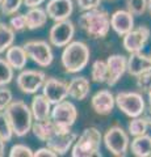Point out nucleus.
<instances>
[{
	"mask_svg": "<svg viewBox=\"0 0 151 157\" xmlns=\"http://www.w3.org/2000/svg\"><path fill=\"white\" fill-rule=\"evenodd\" d=\"M79 26L92 38H105L110 30V16L99 7L88 9L79 16Z\"/></svg>",
	"mask_w": 151,
	"mask_h": 157,
	"instance_id": "nucleus-1",
	"label": "nucleus"
},
{
	"mask_svg": "<svg viewBox=\"0 0 151 157\" xmlns=\"http://www.w3.org/2000/svg\"><path fill=\"white\" fill-rule=\"evenodd\" d=\"M89 47L81 41H71L63 48L61 62L67 73H77L83 71L89 62Z\"/></svg>",
	"mask_w": 151,
	"mask_h": 157,
	"instance_id": "nucleus-2",
	"label": "nucleus"
},
{
	"mask_svg": "<svg viewBox=\"0 0 151 157\" xmlns=\"http://www.w3.org/2000/svg\"><path fill=\"white\" fill-rule=\"evenodd\" d=\"M4 111H6L4 114L7 115L9 124L12 127L13 135L22 137L30 131L33 124V115H32L30 107L24 101L21 100L12 101L6 107Z\"/></svg>",
	"mask_w": 151,
	"mask_h": 157,
	"instance_id": "nucleus-3",
	"label": "nucleus"
},
{
	"mask_svg": "<svg viewBox=\"0 0 151 157\" xmlns=\"http://www.w3.org/2000/svg\"><path fill=\"white\" fill-rule=\"evenodd\" d=\"M103 141V135L96 127H88L76 137L71 147L72 157H101L100 145Z\"/></svg>",
	"mask_w": 151,
	"mask_h": 157,
	"instance_id": "nucleus-4",
	"label": "nucleus"
},
{
	"mask_svg": "<svg viewBox=\"0 0 151 157\" xmlns=\"http://www.w3.org/2000/svg\"><path fill=\"white\" fill-rule=\"evenodd\" d=\"M103 141L105 144V148L113 156L124 157L128 155L130 139L122 127L120 126L109 127L103 136Z\"/></svg>",
	"mask_w": 151,
	"mask_h": 157,
	"instance_id": "nucleus-5",
	"label": "nucleus"
},
{
	"mask_svg": "<svg viewBox=\"0 0 151 157\" xmlns=\"http://www.w3.org/2000/svg\"><path fill=\"white\" fill-rule=\"evenodd\" d=\"M117 107L129 118L142 115L146 110V104L141 93L138 92H120L114 97Z\"/></svg>",
	"mask_w": 151,
	"mask_h": 157,
	"instance_id": "nucleus-6",
	"label": "nucleus"
},
{
	"mask_svg": "<svg viewBox=\"0 0 151 157\" xmlns=\"http://www.w3.org/2000/svg\"><path fill=\"white\" fill-rule=\"evenodd\" d=\"M50 119L58 128H71L77 119L76 106L66 100L58 102L50 111Z\"/></svg>",
	"mask_w": 151,
	"mask_h": 157,
	"instance_id": "nucleus-7",
	"label": "nucleus"
},
{
	"mask_svg": "<svg viewBox=\"0 0 151 157\" xmlns=\"http://www.w3.org/2000/svg\"><path fill=\"white\" fill-rule=\"evenodd\" d=\"M28 58L40 67H49L54 60L51 45L46 41H29L22 46Z\"/></svg>",
	"mask_w": 151,
	"mask_h": 157,
	"instance_id": "nucleus-8",
	"label": "nucleus"
},
{
	"mask_svg": "<svg viewBox=\"0 0 151 157\" xmlns=\"http://www.w3.org/2000/svg\"><path fill=\"white\" fill-rule=\"evenodd\" d=\"M75 36V25L70 18L55 21L49 32V42L54 47H65Z\"/></svg>",
	"mask_w": 151,
	"mask_h": 157,
	"instance_id": "nucleus-9",
	"label": "nucleus"
},
{
	"mask_svg": "<svg viewBox=\"0 0 151 157\" xmlns=\"http://www.w3.org/2000/svg\"><path fill=\"white\" fill-rule=\"evenodd\" d=\"M77 135L71 128H58L46 140V144L50 149H53L58 156H63L71 149L72 144L75 143Z\"/></svg>",
	"mask_w": 151,
	"mask_h": 157,
	"instance_id": "nucleus-10",
	"label": "nucleus"
},
{
	"mask_svg": "<svg viewBox=\"0 0 151 157\" xmlns=\"http://www.w3.org/2000/svg\"><path fill=\"white\" fill-rule=\"evenodd\" d=\"M45 80H46L45 72L36 71V70H26L18 73L16 82H17L18 89L22 93L33 94V93H37L41 89Z\"/></svg>",
	"mask_w": 151,
	"mask_h": 157,
	"instance_id": "nucleus-11",
	"label": "nucleus"
},
{
	"mask_svg": "<svg viewBox=\"0 0 151 157\" xmlns=\"http://www.w3.org/2000/svg\"><path fill=\"white\" fill-rule=\"evenodd\" d=\"M151 30L147 26L141 25L138 28H133L130 32L122 36V46L128 52L142 51L146 43L149 42Z\"/></svg>",
	"mask_w": 151,
	"mask_h": 157,
	"instance_id": "nucleus-12",
	"label": "nucleus"
},
{
	"mask_svg": "<svg viewBox=\"0 0 151 157\" xmlns=\"http://www.w3.org/2000/svg\"><path fill=\"white\" fill-rule=\"evenodd\" d=\"M42 94L46 97V100L51 105H55L58 102L66 100L69 97V86L67 82L57 77H49L45 80L42 85Z\"/></svg>",
	"mask_w": 151,
	"mask_h": 157,
	"instance_id": "nucleus-13",
	"label": "nucleus"
},
{
	"mask_svg": "<svg viewBox=\"0 0 151 157\" xmlns=\"http://www.w3.org/2000/svg\"><path fill=\"white\" fill-rule=\"evenodd\" d=\"M106 70H108V77L106 84L108 86H114L126 73V58L121 54H114L106 59Z\"/></svg>",
	"mask_w": 151,
	"mask_h": 157,
	"instance_id": "nucleus-14",
	"label": "nucleus"
},
{
	"mask_svg": "<svg viewBox=\"0 0 151 157\" xmlns=\"http://www.w3.org/2000/svg\"><path fill=\"white\" fill-rule=\"evenodd\" d=\"M45 11L53 21H62L70 18L74 12V3L72 0H49Z\"/></svg>",
	"mask_w": 151,
	"mask_h": 157,
	"instance_id": "nucleus-15",
	"label": "nucleus"
},
{
	"mask_svg": "<svg viewBox=\"0 0 151 157\" xmlns=\"http://www.w3.org/2000/svg\"><path fill=\"white\" fill-rule=\"evenodd\" d=\"M91 106H92V109L95 110L96 114H99V115L110 114L116 106L113 93L108 89L99 90L91 98Z\"/></svg>",
	"mask_w": 151,
	"mask_h": 157,
	"instance_id": "nucleus-16",
	"label": "nucleus"
},
{
	"mask_svg": "<svg viewBox=\"0 0 151 157\" xmlns=\"http://www.w3.org/2000/svg\"><path fill=\"white\" fill-rule=\"evenodd\" d=\"M110 28L117 36L122 37L134 28V16L128 9H118L110 16Z\"/></svg>",
	"mask_w": 151,
	"mask_h": 157,
	"instance_id": "nucleus-17",
	"label": "nucleus"
},
{
	"mask_svg": "<svg viewBox=\"0 0 151 157\" xmlns=\"http://www.w3.org/2000/svg\"><path fill=\"white\" fill-rule=\"evenodd\" d=\"M146 71H151V60L150 56L145 55L141 51L130 52V56L126 59V72L130 76L137 77Z\"/></svg>",
	"mask_w": 151,
	"mask_h": 157,
	"instance_id": "nucleus-18",
	"label": "nucleus"
},
{
	"mask_svg": "<svg viewBox=\"0 0 151 157\" xmlns=\"http://www.w3.org/2000/svg\"><path fill=\"white\" fill-rule=\"evenodd\" d=\"M67 86H69V96L76 101L85 100L91 92V82L84 76L72 77L70 82H67Z\"/></svg>",
	"mask_w": 151,
	"mask_h": 157,
	"instance_id": "nucleus-19",
	"label": "nucleus"
},
{
	"mask_svg": "<svg viewBox=\"0 0 151 157\" xmlns=\"http://www.w3.org/2000/svg\"><path fill=\"white\" fill-rule=\"evenodd\" d=\"M6 60L13 70L21 71L25 68L28 62V55L22 46H11L6 50Z\"/></svg>",
	"mask_w": 151,
	"mask_h": 157,
	"instance_id": "nucleus-20",
	"label": "nucleus"
},
{
	"mask_svg": "<svg viewBox=\"0 0 151 157\" xmlns=\"http://www.w3.org/2000/svg\"><path fill=\"white\" fill-rule=\"evenodd\" d=\"M30 111H32V115L34 121L47 119V118H50L51 104L46 100V97L43 94H37L32 100Z\"/></svg>",
	"mask_w": 151,
	"mask_h": 157,
	"instance_id": "nucleus-21",
	"label": "nucleus"
},
{
	"mask_svg": "<svg viewBox=\"0 0 151 157\" xmlns=\"http://www.w3.org/2000/svg\"><path fill=\"white\" fill-rule=\"evenodd\" d=\"M25 17V25L29 30H36L42 26H45L47 22V14L46 11L42 9L41 7H32L29 8V11L24 14Z\"/></svg>",
	"mask_w": 151,
	"mask_h": 157,
	"instance_id": "nucleus-22",
	"label": "nucleus"
},
{
	"mask_svg": "<svg viewBox=\"0 0 151 157\" xmlns=\"http://www.w3.org/2000/svg\"><path fill=\"white\" fill-rule=\"evenodd\" d=\"M129 149L137 157H151V136L147 134L134 136L129 144Z\"/></svg>",
	"mask_w": 151,
	"mask_h": 157,
	"instance_id": "nucleus-23",
	"label": "nucleus"
},
{
	"mask_svg": "<svg viewBox=\"0 0 151 157\" xmlns=\"http://www.w3.org/2000/svg\"><path fill=\"white\" fill-rule=\"evenodd\" d=\"M30 130L33 131V134H34L37 139L46 143V140L50 139V136L55 132L57 126L53 123L50 118H47V119H43V121H36L32 124Z\"/></svg>",
	"mask_w": 151,
	"mask_h": 157,
	"instance_id": "nucleus-24",
	"label": "nucleus"
},
{
	"mask_svg": "<svg viewBox=\"0 0 151 157\" xmlns=\"http://www.w3.org/2000/svg\"><path fill=\"white\" fill-rule=\"evenodd\" d=\"M14 42V30L4 22H0V54L6 52Z\"/></svg>",
	"mask_w": 151,
	"mask_h": 157,
	"instance_id": "nucleus-25",
	"label": "nucleus"
},
{
	"mask_svg": "<svg viewBox=\"0 0 151 157\" xmlns=\"http://www.w3.org/2000/svg\"><path fill=\"white\" fill-rule=\"evenodd\" d=\"M108 77V70H106V63L104 60H95L91 68V78L96 84H103L106 81Z\"/></svg>",
	"mask_w": 151,
	"mask_h": 157,
	"instance_id": "nucleus-26",
	"label": "nucleus"
},
{
	"mask_svg": "<svg viewBox=\"0 0 151 157\" xmlns=\"http://www.w3.org/2000/svg\"><path fill=\"white\" fill-rule=\"evenodd\" d=\"M149 128V123L146 121V118L143 117H134L131 118V121L129 122L128 124V131L131 136H139V135H143L147 132Z\"/></svg>",
	"mask_w": 151,
	"mask_h": 157,
	"instance_id": "nucleus-27",
	"label": "nucleus"
},
{
	"mask_svg": "<svg viewBox=\"0 0 151 157\" xmlns=\"http://www.w3.org/2000/svg\"><path fill=\"white\" fill-rule=\"evenodd\" d=\"M12 136H13V131L11 124H9L8 118L3 111H0V140L7 143V141L12 139Z\"/></svg>",
	"mask_w": 151,
	"mask_h": 157,
	"instance_id": "nucleus-28",
	"label": "nucleus"
},
{
	"mask_svg": "<svg viewBox=\"0 0 151 157\" xmlns=\"http://www.w3.org/2000/svg\"><path fill=\"white\" fill-rule=\"evenodd\" d=\"M13 68L7 63L6 59L0 58V86H6L13 78Z\"/></svg>",
	"mask_w": 151,
	"mask_h": 157,
	"instance_id": "nucleus-29",
	"label": "nucleus"
},
{
	"mask_svg": "<svg viewBox=\"0 0 151 157\" xmlns=\"http://www.w3.org/2000/svg\"><path fill=\"white\" fill-rule=\"evenodd\" d=\"M126 8L133 16H142L147 11V0H126Z\"/></svg>",
	"mask_w": 151,
	"mask_h": 157,
	"instance_id": "nucleus-30",
	"label": "nucleus"
},
{
	"mask_svg": "<svg viewBox=\"0 0 151 157\" xmlns=\"http://www.w3.org/2000/svg\"><path fill=\"white\" fill-rule=\"evenodd\" d=\"M21 6H22V0H2L0 9H2L3 14L12 16V14H14L20 9Z\"/></svg>",
	"mask_w": 151,
	"mask_h": 157,
	"instance_id": "nucleus-31",
	"label": "nucleus"
},
{
	"mask_svg": "<svg viewBox=\"0 0 151 157\" xmlns=\"http://www.w3.org/2000/svg\"><path fill=\"white\" fill-rule=\"evenodd\" d=\"M137 88L142 93H147L151 89V71H146L137 76Z\"/></svg>",
	"mask_w": 151,
	"mask_h": 157,
	"instance_id": "nucleus-32",
	"label": "nucleus"
},
{
	"mask_svg": "<svg viewBox=\"0 0 151 157\" xmlns=\"http://www.w3.org/2000/svg\"><path fill=\"white\" fill-rule=\"evenodd\" d=\"M9 156L11 157H33V151L24 144H16L9 151Z\"/></svg>",
	"mask_w": 151,
	"mask_h": 157,
	"instance_id": "nucleus-33",
	"label": "nucleus"
},
{
	"mask_svg": "<svg viewBox=\"0 0 151 157\" xmlns=\"http://www.w3.org/2000/svg\"><path fill=\"white\" fill-rule=\"evenodd\" d=\"M9 26H11L14 32H22L26 28L25 25V17L24 14H12L11 20H9Z\"/></svg>",
	"mask_w": 151,
	"mask_h": 157,
	"instance_id": "nucleus-34",
	"label": "nucleus"
},
{
	"mask_svg": "<svg viewBox=\"0 0 151 157\" xmlns=\"http://www.w3.org/2000/svg\"><path fill=\"white\" fill-rule=\"evenodd\" d=\"M13 100L12 92L9 89H6V88H2L0 89V111L6 110V107L11 104Z\"/></svg>",
	"mask_w": 151,
	"mask_h": 157,
	"instance_id": "nucleus-35",
	"label": "nucleus"
},
{
	"mask_svg": "<svg viewBox=\"0 0 151 157\" xmlns=\"http://www.w3.org/2000/svg\"><path fill=\"white\" fill-rule=\"evenodd\" d=\"M103 0H76V4L81 11H88V9H93L100 7Z\"/></svg>",
	"mask_w": 151,
	"mask_h": 157,
	"instance_id": "nucleus-36",
	"label": "nucleus"
},
{
	"mask_svg": "<svg viewBox=\"0 0 151 157\" xmlns=\"http://www.w3.org/2000/svg\"><path fill=\"white\" fill-rule=\"evenodd\" d=\"M58 155L55 153L53 149H50L49 147H45V148H40L36 152H33V157H57Z\"/></svg>",
	"mask_w": 151,
	"mask_h": 157,
	"instance_id": "nucleus-37",
	"label": "nucleus"
},
{
	"mask_svg": "<svg viewBox=\"0 0 151 157\" xmlns=\"http://www.w3.org/2000/svg\"><path fill=\"white\" fill-rule=\"evenodd\" d=\"M46 0H22V3L25 4L28 8H32V7H40L42 3H45Z\"/></svg>",
	"mask_w": 151,
	"mask_h": 157,
	"instance_id": "nucleus-38",
	"label": "nucleus"
},
{
	"mask_svg": "<svg viewBox=\"0 0 151 157\" xmlns=\"http://www.w3.org/2000/svg\"><path fill=\"white\" fill-rule=\"evenodd\" d=\"M146 121H147V123H149V126L151 127V109L149 110V113H147V114H146Z\"/></svg>",
	"mask_w": 151,
	"mask_h": 157,
	"instance_id": "nucleus-39",
	"label": "nucleus"
},
{
	"mask_svg": "<svg viewBox=\"0 0 151 157\" xmlns=\"http://www.w3.org/2000/svg\"><path fill=\"white\" fill-rule=\"evenodd\" d=\"M4 155H6L4 153V141L0 140V157H3Z\"/></svg>",
	"mask_w": 151,
	"mask_h": 157,
	"instance_id": "nucleus-40",
	"label": "nucleus"
},
{
	"mask_svg": "<svg viewBox=\"0 0 151 157\" xmlns=\"http://www.w3.org/2000/svg\"><path fill=\"white\" fill-rule=\"evenodd\" d=\"M147 98H149V105H150V109H151V89L147 92Z\"/></svg>",
	"mask_w": 151,
	"mask_h": 157,
	"instance_id": "nucleus-41",
	"label": "nucleus"
},
{
	"mask_svg": "<svg viewBox=\"0 0 151 157\" xmlns=\"http://www.w3.org/2000/svg\"><path fill=\"white\" fill-rule=\"evenodd\" d=\"M147 11H149L150 14H151V0H147Z\"/></svg>",
	"mask_w": 151,
	"mask_h": 157,
	"instance_id": "nucleus-42",
	"label": "nucleus"
},
{
	"mask_svg": "<svg viewBox=\"0 0 151 157\" xmlns=\"http://www.w3.org/2000/svg\"><path fill=\"white\" fill-rule=\"evenodd\" d=\"M150 60H151V55H150Z\"/></svg>",
	"mask_w": 151,
	"mask_h": 157,
	"instance_id": "nucleus-43",
	"label": "nucleus"
},
{
	"mask_svg": "<svg viewBox=\"0 0 151 157\" xmlns=\"http://www.w3.org/2000/svg\"><path fill=\"white\" fill-rule=\"evenodd\" d=\"M0 3H2V0H0Z\"/></svg>",
	"mask_w": 151,
	"mask_h": 157,
	"instance_id": "nucleus-44",
	"label": "nucleus"
}]
</instances>
